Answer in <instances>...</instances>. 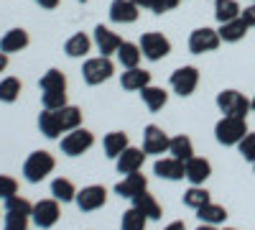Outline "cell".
<instances>
[{"label": "cell", "mask_w": 255, "mask_h": 230, "mask_svg": "<svg viewBox=\"0 0 255 230\" xmlns=\"http://www.w3.org/2000/svg\"><path fill=\"white\" fill-rule=\"evenodd\" d=\"M18 95H20V79L18 77L0 79V102H15Z\"/></svg>", "instance_id": "35"}, {"label": "cell", "mask_w": 255, "mask_h": 230, "mask_svg": "<svg viewBox=\"0 0 255 230\" xmlns=\"http://www.w3.org/2000/svg\"><path fill=\"white\" fill-rule=\"evenodd\" d=\"M179 3H181V0H156L153 13H156V15H161V13H168V10H174Z\"/></svg>", "instance_id": "41"}, {"label": "cell", "mask_w": 255, "mask_h": 230, "mask_svg": "<svg viewBox=\"0 0 255 230\" xmlns=\"http://www.w3.org/2000/svg\"><path fill=\"white\" fill-rule=\"evenodd\" d=\"M253 3H255V0H253Z\"/></svg>", "instance_id": "52"}, {"label": "cell", "mask_w": 255, "mask_h": 230, "mask_svg": "<svg viewBox=\"0 0 255 230\" xmlns=\"http://www.w3.org/2000/svg\"><path fill=\"white\" fill-rule=\"evenodd\" d=\"M77 207L82 213H95L100 207H105L108 202V190H105L102 184H90V187H82L77 192Z\"/></svg>", "instance_id": "8"}, {"label": "cell", "mask_w": 255, "mask_h": 230, "mask_svg": "<svg viewBox=\"0 0 255 230\" xmlns=\"http://www.w3.org/2000/svg\"><path fill=\"white\" fill-rule=\"evenodd\" d=\"M140 15V8L133 0H113L110 3V20L113 23H135Z\"/></svg>", "instance_id": "12"}, {"label": "cell", "mask_w": 255, "mask_h": 230, "mask_svg": "<svg viewBox=\"0 0 255 230\" xmlns=\"http://www.w3.org/2000/svg\"><path fill=\"white\" fill-rule=\"evenodd\" d=\"M253 169H255V161H253Z\"/></svg>", "instance_id": "51"}, {"label": "cell", "mask_w": 255, "mask_h": 230, "mask_svg": "<svg viewBox=\"0 0 255 230\" xmlns=\"http://www.w3.org/2000/svg\"><path fill=\"white\" fill-rule=\"evenodd\" d=\"M197 218L202 223H209V225H220V223L227 220V210H225L222 205L209 202V205H204V207H199V210H197Z\"/></svg>", "instance_id": "31"}, {"label": "cell", "mask_w": 255, "mask_h": 230, "mask_svg": "<svg viewBox=\"0 0 255 230\" xmlns=\"http://www.w3.org/2000/svg\"><path fill=\"white\" fill-rule=\"evenodd\" d=\"M3 210H5V213H20V215H31V213H33V205H31L26 197L13 195V197H8V200H5Z\"/></svg>", "instance_id": "37"}, {"label": "cell", "mask_w": 255, "mask_h": 230, "mask_svg": "<svg viewBox=\"0 0 255 230\" xmlns=\"http://www.w3.org/2000/svg\"><path fill=\"white\" fill-rule=\"evenodd\" d=\"M38 85H41L44 92H49V90H67V77H64V72H59V69H49L44 77L38 79Z\"/></svg>", "instance_id": "34"}, {"label": "cell", "mask_w": 255, "mask_h": 230, "mask_svg": "<svg viewBox=\"0 0 255 230\" xmlns=\"http://www.w3.org/2000/svg\"><path fill=\"white\" fill-rule=\"evenodd\" d=\"M212 202V195L204 190V187L202 184H191L189 187V190L184 192V205L186 207H191V210H199V207H204V205H209Z\"/></svg>", "instance_id": "30"}, {"label": "cell", "mask_w": 255, "mask_h": 230, "mask_svg": "<svg viewBox=\"0 0 255 230\" xmlns=\"http://www.w3.org/2000/svg\"><path fill=\"white\" fill-rule=\"evenodd\" d=\"M95 146V136L87 128H74L61 138V154L67 156H82L84 151H90Z\"/></svg>", "instance_id": "5"}, {"label": "cell", "mask_w": 255, "mask_h": 230, "mask_svg": "<svg viewBox=\"0 0 255 230\" xmlns=\"http://www.w3.org/2000/svg\"><path fill=\"white\" fill-rule=\"evenodd\" d=\"M248 133L250 131H248L245 118H235V115H222L215 125V138L222 146H238Z\"/></svg>", "instance_id": "1"}, {"label": "cell", "mask_w": 255, "mask_h": 230, "mask_svg": "<svg viewBox=\"0 0 255 230\" xmlns=\"http://www.w3.org/2000/svg\"><path fill=\"white\" fill-rule=\"evenodd\" d=\"M168 143H171V138H168V133L163 128L145 125V131H143V151L145 154H166Z\"/></svg>", "instance_id": "11"}, {"label": "cell", "mask_w": 255, "mask_h": 230, "mask_svg": "<svg viewBox=\"0 0 255 230\" xmlns=\"http://www.w3.org/2000/svg\"><path fill=\"white\" fill-rule=\"evenodd\" d=\"M225 230H235V228H225Z\"/></svg>", "instance_id": "49"}, {"label": "cell", "mask_w": 255, "mask_h": 230, "mask_svg": "<svg viewBox=\"0 0 255 230\" xmlns=\"http://www.w3.org/2000/svg\"><path fill=\"white\" fill-rule=\"evenodd\" d=\"M240 18L245 20L248 26H255V3H250V5H248V8L240 13Z\"/></svg>", "instance_id": "42"}, {"label": "cell", "mask_w": 255, "mask_h": 230, "mask_svg": "<svg viewBox=\"0 0 255 230\" xmlns=\"http://www.w3.org/2000/svg\"><path fill=\"white\" fill-rule=\"evenodd\" d=\"M140 56H143V51H140L138 44H133V41H123L120 49H118V61H120L123 69L138 67V64H140Z\"/></svg>", "instance_id": "23"}, {"label": "cell", "mask_w": 255, "mask_h": 230, "mask_svg": "<svg viewBox=\"0 0 255 230\" xmlns=\"http://www.w3.org/2000/svg\"><path fill=\"white\" fill-rule=\"evenodd\" d=\"M51 195H54V200H59V202H74V200H77V187H74V182L67 179V177H56V179L51 182Z\"/></svg>", "instance_id": "25"}, {"label": "cell", "mask_w": 255, "mask_h": 230, "mask_svg": "<svg viewBox=\"0 0 255 230\" xmlns=\"http://www.w3.org/2000/svg\"><path fill=\"white\" fill-rule=\"evenodd\" d=\"M133 207H138V210H140L148 220H161V215H163L158 200H156L153 195H148V190L133 197Z\"/></svg>", "instance_id": "22"}, {"label": "cell", "mask_w": 255, "mask_h": 230, "mask_svg": "<svg viewBox=\"0 0 255 230\" xmlns=\"http://www.w3.org/2000/svg\"><path fill=\"white\" fill-rule=\"evenodd\" d=\"M248 28H250V26L245 23L243 18H232V20H227V23H220L217 33H220V38L225 41V44H238V41L245 38Z\"/></svg>", "instance_id": "18"}, {"label": "cell", "mask_w": 255, "mask_h": 230, "mask_svg": "<svg viewBox=\"0 0 255 230\" xmlns=\"http://www.w3.org/2000/svg\"><path fill=\"white\" fill-rule=\"evenodd\" d=\"M197 230H217V228H215V225H209V223H202Z\"/></svg>", "instance_id": "47"}, {"label": "cell", "mask_w": 255, "mask_h": 230, "mask_svg": "<svg viewBox=\"0 0 255 230\" xmlns=\"http://www.w3.org/2000/svg\"><path fill=\"white\" fill-rule=\"evenodd\" d=\"M153 174H158L161 179H168V182H179L186 177V169H184V161L168 156V159H158L153 164Z\"/></svg>", "instance_id": "16"}, {"label": "cell", "mask_w": 255, "mask_h": 230, "mask_svg": "<svg viewBox=\"0 0 255 230\" xmlns=\"http://www.w3.org/2000/svg\"><path fill=\"white\" fill-rule=\"evenodd\" d=\"M33 3H36V5H41L44 10H54V8L59 5V0H33Z\"/></svg>", "instance_id": "43"}, {"label": "cell", "mask_w": 255, "mask_h": 230, "mask_svg": "<svg viewBox=\"0 0 255 230\" xmlns=\"http://www.w3.org/2000/svg\"><path fill=\"white\" fill-rule=\"evenodd\" d=\"M168 154L186 164L191 156H194V143H191L189 136H174L171 143H168Z\"/></svg>", "instance_id": "26"}, {"label": "cell", "mask_w": 255, "mask_h": 230, "mask_svg": "<svg viewBox=\"0 0 255 230\" xmlns=\"http://www.w3.org/2000/svg\"><path fill=\"white\" fill-rule=\"evenodd\" d=\"M217 108L225 115H235V118H248V113L253 110L250 100L243 92H238V90H222L217 95Z\"/></svg>", "instance_id": "4"}, {"label": "cell", "mask_w": 255, "mask_h": 230, "mask_svg": "<svg viewBox=\"0 0 255 230\" xmlns=\"http://www.w3.org/2000/svg\"><path fill=\"white\" fill-rule=\"evenodd\" d=\"M102 146H105V154H108L110 159H118L130 143H128V133H123V131H113V133L105 136Z\"/></svg>", "instance_id": "29"}, {"label": "cell", "mask_w": 255, "mask_h": 230, "mask_svg": "<svg viewBox=\"0 0 255 230\" xmlns=\"http://www.w3.org/2000/svg\"><path fill=\"white\" fill-rule=\"evenodd\" d=\"M95 44H97V49H100L102 56H110V54H118L123 38H120L115 31H110L108 26L100 23V26L95 28Z\"/></svg>", "instance_id": "15"}, {"label": "cell", "mask_w": 255, "mask_h": 230, "mask_svg": "<svg viewBox=\"0 0 255 230\" xmlns=\"http://www.w3.org/2000/svg\"><path fill=\"white\" fill-rule=\"evenodd\" d=\"M145 190H148V179H145L140 172L125 174V177H123V182H118V184H115V195L128 197V200H133L135 195H140V192H145Z\"/></svg>", "instance_id": "14"}, {"label": "cell", "mask_w": 255, "mask_h": 230, "mask_svg": "<svg viewBox=\"0 0 255 230\" xmlns=\"http://www.w3.org/2000/svg\"><path fill=\"white\" fill-rule=\"evenodd\" d=\"M133 3H135L138 8H148V10H153V5H156V0H133Z\"/></svg>", "instance_id": "44"}, {"label": "cell", "mask_w": 255, "mask_h": 230, "mask_svg": "<svg viewBox=\"0 0 255 230\" xmlns=\"http://www.w3.org/2000/svg\"><path fill=\"white\" fill-rule=\"evenodd\" d=\"M61 218V207H59V200H38L33 205V213H31V220L36 228L41 230H49L59 223Z\"/></svg>", "instance_id": "7"}, {"label": "cell", "mask_w": 255, "mask_h": 230, "mask_svg": "<svg viewBox=\"0 0 255 230\" xmlns=\"http://www.w3.org/2000/svg\"><path fill=\"white\" fill-rule=\"evenodd\" d=\"M54 166H56L54 154H49V151H33L26 159V164H23V179L31 182V184H38V182H44L54 172Z\"/></svg>", "instance_id": "2"}, {"label": "cell", "mask_w": 255, "mask_h": 230, "mask_svg": "<svg viewBox=\"0 0 255 230\" xmlns=\"http://www.w3.org/2000/svg\"><path fill=\"white\" fill-rule=\"evenodd\" d=\"M28 220H31V215H20V213H5L3 230H28Z\"/></svg>", "instance_id": "38"}, {"label": "cell", "mask_w": 255, "mask_h": 230, "mask_svg": "<svg viewBox=\"0 0 255 230\" xmlns=\"http://www.w3.org/2000/svg\"><path fill=\"white\" fill-rule=\"evenodd\" d=\"M28 31L26 28H10L3 38H0V51L5 54H15V51H23L28 46Z\"/></svg>", "instance_id": "19"}, {"label": "cell", "mask_w": 255, "mask_h": 230, "mask_svg": "<svg viewBox=\"0 0 255 230\" xmlns=\"http://www.w3.org/2000/svg\"><path fill=\"white\" fill-rule=\"evenodd\" d=\"M163 230H186V225H184L181 220H174V223H168Z\"/></svg>", "instance_id": "45"}, {"label": "cell", "mask_w": 255, "mask_h": 230, "mask_svg": "<svg viewBox=\"0 0 255 230\" xmlns=\"http://www.w3.org/2000/svg\"><path fill=\"white\" fill-rule=\"evenodd\" d=\"M5 67H8V54L0 51V72H5Z\"/></svg>", "instance_id": "46"}, {"label": "cell", "mask_w": 255, "mask_h": 230, "mask_svg": "<svg viewBox=\"0 0 255 230\" xmlns=\"http://www.w3.org/2000/svg\"><path fill=\"white\" fill-rule=\"evenodd\" d=\"M41 105L44 110H59L67 105V90H49V92H41Z\"/></svg>", "instance_id": "36"}, {"label": "cell", "mask_w": 255, "mask_h": 230, "mask_svg": "<svg viewBox=\"0 0 255 230\" xmlns=\"http://www.w3.org/2000/svg\"><path fill=\"white\" fill-rule=\"evenodd\" d=\"M56 118H59V123H61V131H64V133H69V131H74V128H79V125H82V110H79L77 105H64V108H59V110H56Z\"/></svg>", "instance_id": "27"}, {"label": "cell", "mask_w": 255, "mask_h": 230, "mask_svg": "<svg viewBox=\"0 0 255 230\" xmlns=\"http://www.w3.org/2000/svg\"><path fill=\"white\" fill-rule=\"evenodd\" d=\"M145 223H148V218L138 207H128L123 213V220H120V230H145Z\"/></svg>", "instance_id": "33"}, {"label": "cell", "mask_w": 255, "mask_h": 230, "mask_svg": "<svg viewBox=\"0 0 255 230\" xmlns=\"http://www.w3.org/2000/svg\"><path fill=\"white\" fill-rule=\"evenodd\" d=\"M250 108L255 110V95H253V100H250Z\"/></svg>", "instance_id": "48"}, {"label": "cell", "mask_w": 255, "mask_h": 230, "mask_svg": "<svg viewBox=\"0 0 255 230\" xmlns=\"http://www.w3.org/2000/svg\"><path fill=\"white\" fill-rule=\"evenodd\" d=\"M120 85L123 90H130V92H140L145 85H151V72H145L140 67H133V69H125L123 77H120Z\"/></svg>", "instance_id": "20"}, {"label": "cell", "mask_w": 255, "mask_h": 230, "mask_svg": "<svg viewBox=\"0 0 255 230\" xmlns=\"http://www.w3.org/2000/svg\"><path fill=\"white\" fill-rule=\"evenodd\" d=\"M113 72H115V64L110 61V56H95V59H87L82 64V77H84V82L87 85H102V82H108L110 77H113Z\"/></svg>", "instance_id": "3"}, {"label": "cell", "mask_w": 255, "mask_h": 230, "mask_svg": "<svg viewBox=\"0 0 255 230\" xmlns=\"http://www.w3.org/2000/svg\"><path fill=\"white\" fill-rule=\"evenodd\" d=\"M238 151H240V156L245 159V161H255V133H248L240 143H238Z\"/></svg>", "instance_id": "39"}, {"label": "cell", "mask_w": 255, "mask_h": 230, "mask_svg": "<svg viewBox=\"0 0 255 230\" xmlns=\"http://www.w3.org/2000/svg\"><path fill=\"white\" fill-rule=\"evenodd\" d=\"M38 131L44 133L46 138H59L64 131H61V123H59V118H56V110H44L38 115Z\"/></svg>", "instance_id": "28"}, {"label": "cell", "mask_w": 255, "mask_h": 230, "mask_svg": "<svg viewBox=\"0 0 255 230\" xmlns=\"http://www.w3.org/2000/svg\"><path fill=\"white\" fill-rule=\"evenodd\" d=\"M199 85V69L197 67H179L174 74H171V90L181 97H189L194 95Z\"/></svg>", "instance_id": "9"}, {"label": "cell", "mask_w": 255, "mask_h": 230, "mask_svg": "<svg viewBox=\"0 0 255 230\" xmlns=\"http://www.w3.org/2000/svg\"><path fill=\"white\" fill-rule=\"evenodd\" d=\"M90 49H92V38L87 33H74L67 44H64V51H67V56H72V59L87 56Z\"/></svg>", "instance_id": "24"}, {"label": "cell", "mask_w": 255, "mask_h": 230, "mask_svg": "<svg viewBox=\"0 0 255 230\" xmlns=\"http://www.w3.org/2000/svg\"><path fill=\"white\" fill-rule=\"evenodd\" d=\"M143 161H145V151L135 149V146H128V149L115 159V166H118L120 174H133V172H140Z\"/></svg>", "instance_id": "13"}, {"label": "cell", "mask_w": 255, "mask_h": 230, "mask_svg": "<svg viewBox=\"0 0 255 230\" xmlns=\"http://www.w3.org/2000/svg\"><path fill=\"white\" fill-rule=\"evenodd\" d=\"M79 3H87V0H79Z\"/></svg>", "instance_id": "50"}, {"label": "cell", "mask_w": 255, "mask_h": 230, "mask_svg": "<svg viewBox=\"0 0 255 230\" xmlns=\"http://www.w3.org/2000/svg\"><path fill=\"white\" fill-rule=\"evenodd\" d=\"M140 51L145 59H151V61H158L163 56L171 54V41H168L163 33H156V31H148L140 36Z\"/></svg>", "instance_id": "6"}, {"label": "cell", "mask_w": 255, "mask_h": 230, "mask_svg": "<svg viewBox=\"0 0 255 230\" xmlns=\"http://www.w3.org/2000/svg\"><path fill=\"white\" fill-rule=\"evenodd\" d=\"M184 169H186V179L191 184H204L212 174V164L202 156H191L186 164H184Z\"/></svg>", "instance_id": "17"}, {"label": "cell", "mask_w": 255, "mask_h": 230, "mask_svg": "<svg viewBox=\"0 0 255 230\" xmlns=\"http://www.w3.org/2000/svg\"><path fill=\"white\" fill-rule=\"evenodd\" d=\"M13 195H18V182L13 177H8V174H0V200L5 202Z\"/></svg>", "instance_id": "40"}, {"label": "cell", "mask_w": 255, "mask_h": 230, "mask_svg": "<svg viewBox=\"0 0 255 230\" xmlns=\"http://www.w3.org/2000/svg\"><path fill=\"white\" fill-rule=\"evenodd\" d=\"M222 44V38L215 28H197V31H191L189 36V51L191 54H207V51H215L217 46Z\"/></svg>", "instance_id": "10"}, {"label": "cell", "mask_w": 255, "mask_h": 230, "mask_svg": "<svg viewBox=\"0 0 255 230\" xmlns=\"http://www.w3.org/2000/svg\"><path fill=\"white\" fill-rule=\"evenodd\" d=\"M140 100H143V105L151 110V113H158L166 102H168V92L163 87H153V85H145L140 90Z\"/></svg>", "instance_id": "21"}, {"label": "cell", "mask_w": 255, "mask_h": 230, "mask_svg": "<svg viewBox=\"0 0 255 230\" xmlns=\"http://www.w3.org/2000/svg\"><path fill=\"white\" fill-rule=\"evenodd\" d=\"M240 13H243V8L238 5V0H217L215 3V18L220 23H227L232 18H240Z\"/></svg>", "instance_id": "32"}]
</instances>
